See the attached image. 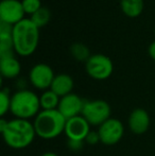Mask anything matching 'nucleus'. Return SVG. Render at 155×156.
Returning a JSON list of instances; mask_svg holds the SVG:
<instances>
[{
	"mask_svg": "<svg viewBox=\"0 0 155 156\" xmlns=\"http://www.w3.org/2000/svg\"><path fill=\"white\" fill-rule=\"evenodd\" d=\"M100 141L105 146H114L122 139L124 134V125L116 118H110L98 127Z\"/></svg>",
	"mask_w": 155,
	"mask_h": 156,
	"instance_id": "0eeeda50",
	"label": "nucleus"
},
{
	"mask_svg": "<svg viewBox=\"0 0 155 156\" xmlns=\"http://www.w3.org/2000/svg\"><path fill=\"white\" fill-rule=\"evenodd\" d=\"M112 114L111 105L104 100H88L85 101L82 116L90 125L99 127L106 120H108Z\"/></svg>",
	"mask_w": 155,
	"mask_h": 156,
	"instance_id": "39448f33",
	"label": "nucleus"
},
{
	"mask_svg": "<svg viewBox=\"0 0 155 156\" xmlns=\"http://www.w3.org/2000/svg\"><path fill=\"white\" fill-rule=\"evenodd\" d=\"M21 3L26 14L29 15H33L43 6L41 0H21Z\"/></svg>",
	"mask_w": 155,
	"mask_h": 156,
	"instance_id": "aec40b11",
	"label": "nucleus"
},
{
	"mask_svg": "<svg viewBox=\"0 0 155 156\" xmlns=\"http://www.w3.org/2000/svg\"><path fill=\"white\" fill-rule=\"evenodd\" d=\"M85 141H80V140H67V147L70 149L71 151H75V152H79L84 148Z\"/></svg>",
	"mask_w": 155,
	"mask_h": 156,
	"instance_id": "4be33fe9",
	"label": "nucleus"
},
{
	"mask_svg": "<svg viewBox=\"0 0 155 156\" xmlns=\"http://www.w3.org/2000/svg\"><path fill=\"white\" fill-rule=\"evenodd\" d=\"M85 142L87 144H90V146H93V144H99L100 141V135L98 133V131H90L88 133V135L85 138Z\"/></svg>",
	"mask_w": 155,
	"mask_h": 156,
	"instance_id": "412c9836",
	"label": "nucleus"
},
{
	"mask_svg": "<svg viewBox=\"0 0 155 156\" xmlns=\"http://www.w3.org/2000/svg\"><path fill=\"white\" fill-rule=\"evenodd\" d=\"M14 50L20 56H30L35 52L39 41V28L30 18H25L13 27Z\"/></svg>",
	"mask_w": 155,
	"mask_h": 156,
	"instance_id": "f03ea898",
	"label": "nucleus"
},
{
	"mask_svg": "<svg viewBox=\"0 0 155 156\" xmlns=\"http://www.w3.org/2000/svg\"><path fill=\"white\" fill-rule=\"evenodd\" d=\"M2 137L8 147L14 150L26 149L34 141L36 135L33 122L23 119H12L0 129Z\"/></svg>",
	"mask_w": 155,
	"mask_h": 156,
	"instance_id": "f257e3e1",
	"label": "nucleus"
},
{
	"mask_svg": "<svg viewBox=\"0 0 155 156\" xmlns=\"http://www.w3.org/2000/svg\"><path fill=\"white\" fill-rule=\"evenodd\" d=\"M21 66L15 56L0 58V73L4 79H15L20 74Z\"/></svg>",
	"mask_w": 155,
	"mask_h": 156,
	"instance_id": "4468645a",
	"label": "nucleus"
},
{
	"mask_svg": "<svg viewBox=\"0 0 155 156\" xmlns=\"http://www.w3.org/2000/svg\"><path fill=\"white\" fill-rule=\"evenodd\" d=\"M87 74L93 80L103 81L108 79L114 71V65L108 56L101 53L93 54L85 63Z\"/></svg>",
	"mask_w": 155,
	"mask_h": 156,
	"instance_id": "423d86ee",
	"label": "nucleus"
},
{
	"mask_svg": "<svg viewBox=\"0 0 155 156\" xmlns=\"http://www.w3.org/2000/svg\"><path fill=\"white\" fill-rule=\"evenodd\" d=\"M70 53L75 60L79 61V62H87L89 58L91 56L89 49L87 46L81 43H76L70 47Z\"/></svg>",
	"mask_w": 155,
	"mask_h": 156,
	"instance_id": "a211bd4d",
	"label": "nucleus"
},
{
	"mask_svg": "<svg viewBox=\"0 0 155 156\" xmlns=\"http://www.w3.org/2000/svg\"><path fill=\"white\" fill-rule=\"evenodd\" d=\"M121 10L125 16L130 18H136L140 16L145 9L143 0H120Z\"/></svg>",
	"mask_w": 155,
	"mask_h": 156,
	"instance_id": "2eb2a0df",
	"label": "nucleus"
},
{
	"mask_svg": "<svg viewBox=\"0 0 155 156\" xmlns=\"http://www.w3.org/2000/svg\"><path fill=\"white\" fill-rule=\"evenodd\" d=\"M41 156H58L56 153L54 152H45L44 154H41Z\"/></svg>",
	"mask_w": 155,
	"mask_h": 156,
	"instance_id": "b1692460",
	"label": "nucleus"
},
{
	"mask_svg": "<svg viewBox=\"0 0 155 156\" xmlns=\"http://www.w3.org/2000/svg\"><path fill=\"white\" fill-rule=\"evenodd\" d=\"M154 34H155V30H154Z\"/></svg>",
	"mask_w": 155,
	"mask_h": 156,
	"instance_id": "393cba45",
	"label": "nucleus"
},
{
	"mask_svg": "<svg viewBox=\"0 0 155 156\" xmlns=\"http://www.w3.org/2000/svg\"><path fill=\"white\" fill-rule=\"evenodd\" d=\"M41 111L39 96L34 91L25 88L12 94L10 112L17 119L29 120L35 118Z\"/></svg>",
	"mask_w": 155,
	"mask_h": 156,
	"instance_id": "20e7f679",
	"label": "nucleus"
},
{
	"mask_svg": "<svg viewBox=\"0 0 155 156\" xmlns=\"http://www.w3.org/2000/svg\"><path fill=\"white\" fill-rule=\"evenodd\" d=\"M84 104L85 100H83L77 94L71 93L61 98L58 111L68 120L70 118L82 115Z\"/></svg>",
	"mask_w": 155,
	"mask_h": 156,
	"instance_id": "9b49d317",
	"label": "nucleus"
},
{
	"mask_svg": "<svg viewBox=\"0 0 155 156\" xmlns=\"http://www.w3.org/2000/svg\"><path fill=\"white\" fill-rule=\"evenodd\" d=\"M11 99L12 96L10 94V90L8 88H3L0 91V115L3 118L6 113L11 109Z\"/></svg>",
	"mask_w": 155,
	"mask_h": 156,
	"instance_id": "6ab92c4d",
	"label": "nucleus"
},
{
	"mask_svg": "<svg viewBox=\"0 0 155 156\" xmlns=\"http://www.w3.org/2000/svg\"><path fill=\"white\" fill-rule=\"evenodd\" d=\"M90 126L91 125L87 122V120L82 115L77 116V117L70 118L66 121L64 134L66 135L67 139L85 141L86 136L91 131Z\"/></svg>",
	"mask_w": 155,
	"mask_h": 156,
	"instance_id": "9d476101",
	"label": "nucleus"
},
{
	"mask_svg": "<svg viewBox=\"0 0 155 156\" xmlns=\"http://www.w3.org/2000/svg\"><path fill=\"white\" fill-rule=\"evenodd\" d=\"M73 86H75L73 79L69 74L60 73L54 76V80L52 82L50 89L62 98V97H65L72 93Z\"/></svg>",
	"mask_w": 155,
	"mask_h": 156,
	"instance_id": "ddd939ff",
	"label": "nucleus"
},
{
	"mask_svg": "<svg viewBox=\"0 0 155 156\" xmlns=\"http://www.w3.org/2000/svg\"><path fill=\"white\" fill-rule=\"evenodd\" d=\"M148 53H149L150 58L155 61V41L150 44L149 48H148Z\"/></svg>",
	"mask_w": 155,
	"mask_h": 156,
	"instance_id": "5701e85b",
	"label": "nucleus"
},
{
	"mask_svg": "<svg viewBox=\"0 0 155 156\" xmlns=\"http://www.w3.org/2000/svg\"><path fill=\"white\" fill-rule=\"evenodd\" d=\"M60 101H61V97H58L51 89L45 90L39 96V102H41V111H53V109H58Z\"/></svg>",
	"mask_w": 155,
	"mask_h": 156,
	"instance_id": "dca6fc26",
	"label": "nucleus"
},
{
	"mask_svg": "<svg viewBox=\"0 0 155 156\" xmlns=\"http://www.w3.org/2000/svg\"><path fill=\"white\" fill-rule=\"evenodd\" d=\"M67 119L58 111H41L34 118V129L38 137L46 140L54 139L65 132Z\"/></svg>",
	"mask_w": 155,
	"mask_h": 156,
	"instance_id": "7ed1b4c3",
	"label": "nucleus"
},
{
	"mask_svg": "<svg viewBox=\"0 0 155 156\" xmlns=\"http://www.w3.org/2000/svg\"><path fill=\"white\" fill-rule=\"evenodd\" d=\"M25 10L19 0H2L0 3V21L15 26L25 19Z\"/></svg>",
	"mask_w": 155,
	"mask_h": 156,
	"instance_id": "1a4fd4ad",
	"label": "nucleus"
},
{
	"mask_svg": "<svg viewBox=\"0 0 155 156\" xmlns=\"http://www.w3.org/2000/svg\"><path fill=\"white\" fill-rule=\"evenodd\" d=\"M54 76L55 74L53 72V69L49 65L39 63L31 68L29 73V80L35 88L45 91L50 89Z\"/></svg>",
	"mask_w": 155,
	"mask_h": 156,
	"instance_id": "6e6552de",
	"label": "nucleus"
},
{
	"mask_svg": "<svg viewBox=\"0 0 155 156\" xmlns=\"http://www.w3.org/2000/svg\"><path fill=\"white\" fill-rule=\"evenodd\" d=\"M150 123H151L150 115L143 108L133 109L132 113L129 116V129L133 134H136V135L145 134L149 129Z\"/></svg>",
	"mask_w": 155,
	"mask_h": 156,
	"instance_id": "f8f14e48",
	"label": "nucleus"
},
{
	"mask_svg": "<svg viewBox=\"0 0 155 156\" xmlns=\"http://www.w3.org/2000/svg\"><path fill=\"white\" fill-rule=\"evenodd\" d=\"M30 19L35 23L36 27L41 29V28L45 27V26H47L49 23L50 19H51V12L46 6H41L37 12L31 15Z\"/></svg>",
	"mask_w": 155,
	"mask_h": 156,
	"instance_id": "f3484780",
	"label": "nucleus"
}]
</instances>
